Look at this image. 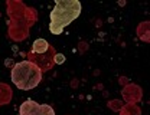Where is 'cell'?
<instances>
[{"label":"cell","mask_w":150,"mask_h":115,"mask_svg":"<svg viewBox=\"0 0 150 115\" xmlns=\"http://www.w3.org/2000/svg\"><path fill=\"white\" fill-rule=\"evenodd\" d=\"M19 115H55V111L48 104H38L33 99H26L19 108Z\"/></svg>","instance_id":"cell-3"},{"label":"cell","mask_w":150,"mask_h":115,"mask_svg":"<svg viewBox=\"0 0 150 115\" xmlns=\"http://www.w3.org/2000/svg\"><path fill=\"white\" fill-rule=\"evenodd\" d=\"M81 15V3L78 0H56L51 12L49 30L52 35H61L64 29Z\"/></svg>","instance_id":"cell-1"},{"label":"cell","mask_w":150,"mask_h":115,"mask_svg":"<svg viewBox=\"0 0 150 115\" xmlns=\"http://www.w3.org/2000/svg\"><path fill=\"white\" fill-rule=\"evenodd\" d=\"M55 55H56L55 49L51 46L49 50L45 52V53H42V55H32V53H29L28 56H29V60H30L32 63H35L38 68L43 72V71H49V69H52V66L55 65V62H54Z\"/></svg>","instance_id":"cell-4"},{"label":"cell","mask_w":150,"mask_h":115,"mask_svg":"<svg viewBox=\"0 0 150 115\" xmlns=\"http://www.w3.org/2000/svg\"><path fill=\"white\" fill-rule=\"evenodd\" d=\"M54 62L58 63V65H61V63H64V62H65V56H64V55H61V53H56L55 58H54Z\"/></svg>","instance_id":"cell-6"},{"label":"cell","mask_w":150,"mask_h":115,"mask_svg":"<svg viewBox=\"0 0 150 115\" xmlns=\"http://www.w3.org/2000/svg\"><path fill=\"white\" fill-rule=\"evenodd\" d=\"M49 48H51V45H49L45 39H36V40L33 42L32 49H30L29 53H32V55H42V53L48 52Z\"/></svg>","instance_id":"cell-5"},{"label":"cell","mask_w":150,"mask_h":115,"mask_svg":"<svg viewBox=\"0 0 150 115\" xmlns=\"http://www.w3.org/2000/svg\"><path fill=\"white\" fill-rule=\"evenodd\" d=\"M12 82L22 91H30L36 88L42 81V71L30 60L18 62L12 69Z\"/></svg>","instance_id":"cell-2"}]
</instances>
